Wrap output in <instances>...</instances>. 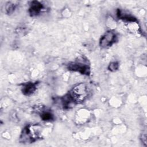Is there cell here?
I'll use <instances>...</instances> for the list:
<instances>
[{
	"label": "cell",
	"mask_w": 147,
	"mask_h": 147,
	"mask_svg": "<svg viewBox=\"0 0 147 147\" xmlns=\"http://www.w3.org/2000/svg\"><path fill=\"white\" fill-rule=\"evenodd\" d=\"M41 132V127L39 125H28L23 129L20 141L22 143L33 142L40 138Z\"/></svg>",
	"instance_id": "cell-1"
},
{
	"label": "cell",
	"mask_w": 147,
	"mask_h": 147,
	"mask_svg": "<svg viewBox=\"0 0 147 147\" xmlns=\"http://www.w3.org/2000/svg\"><path fill=\"white\" fill-rule=\"evenodd\" d=\"M40 117L41 119L46 121H51L53 119L54 116L53 114L48 110H42L40 113Z\"/></svg>",
	"instance_id": "cell-7"
},
{
	"label": "cell",
	"mask_w": 147,
	"mask_h": 147,
	"mask_svg": "<svg viewBox=\"0 0 147 147\" xmlns=\"http://www.w3.org/2000/svg\"><path fill=\"white\" fill-rule=\"evenodd\" d=\"M117 40V35L112 30L106 32L100 38L99 44L102 48H107L111 46Z\"/></svg>",
	"instance_id": "cell-4"
},
{
	"label": "cell",
	"mask_w": 147,
	"mask_h": 147,
	"mask_svg": "<svg viewBox=\"0 0 147 147\" xmlns=\"http://www.w3.org/2000/svg\"><path fill=\"white\" fill-rule=\"evenodd\" d=\"M119 68V64L117 62H112L109 65L108 68L112 72L116 71Z\"/></svg>",
	"instance_id": "cell-9"
},
{
	"label": "cell",
	"mask_w": 147,
	"mask_h": 147,
	"mask_svg": "<svg viewBox=\"0 0 147 147\" xmlns=\"http://www.w3.org/2000/svg\"><path fill=\"white\" fill-rule=\"evenodd\" d=\"M36 90V83L32 82H28L23 84L22 87V91L26 95H32Z\"/></svg>",
	"instance_id": "cell-6"
},
{
	"label": "cell",
	"mask_w": 147,
	"mask_h": 147,
	"mask_svg": "<svg viewBox=\"0 0 147 147\" xmlns=\"http://www.w3.org/2000/svg\"><path fill=\"white\" fill-rule=\"evenodd\" d=\"M75 104L83 102L88 96V91L86 85L79 83L74 86L68 92Z\"/></svg>",
	"instance_id": "cell-2"
},
{
	"label": "cell",
	"mask_w": 147,
	"mask_h": 147,
	"mask_svg": "<svg viewBox=\"0 0 147 147\" xmlns=\"http://www.w3.org/2000/svg\"><path fill=\"white\" fill-rule=\"evenodd\" d=\"M44 9V6L38 1H32L29 8V13L32 16L38 15Z\"/></svg>",
	"instance_id": "cell-5"
},
{
	"label": "cell",
	"mask_w": 147,
	"mask_h": 147,
	"mask_svg": "<svg viewBox=\"0 0 147 147\" xmlns=\"http://www.w3.org/2000/svg\"><path fill=\"white\" fill-rule=\"evenodd\" d=\"M68 68L69 70L78 72L83 75H88L90 73V67L87 61L85 60H77L75 62L71 63L68 64Z\"/></svg>",
	"instance_id": "cell-3"
},
{
	"label": "cell",
	"mask_w": 147,
	"mask_h": 147,
	"mask_svg": "<svg viewBox=\"0 0 147 147\" xmlns=\"http://www.w3.org/2000/svg\"><path fill=\"white\" fill-rule=\"evenodd\" d=\"M141 139L142 140V142L143 143H144L145 144H146V134H142Z\"/></svg>",
	"instance_id": "cell-10"
},
{
	"label": "cell",
	"mask_w": 147,
	"mask_h": 147,
	"mask_svg": "<svg viewBox=\"0 0 147 147\" xmlns=\"http://www.w3.org/2000/svg\"><path fill=\"white\" fill-rule=\"evenodd\" d=\"M16 5L14 4V3H13L11 2H9L6 3L5 6V10L7 14H11L12 13L16 8Z\"/></svg>",
	"instance_id": "cell-8"
}]
</instances>
